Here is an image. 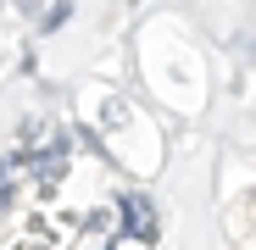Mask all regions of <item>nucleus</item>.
Wrapping results in <instances>:
<instances>
[]
</instances>
